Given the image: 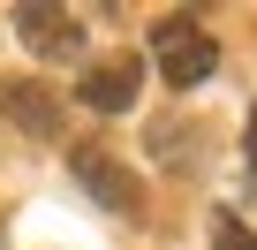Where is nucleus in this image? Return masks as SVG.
I'll return each mask as SVG.
<instances>
[{"label":"nucleus","mask_w":257,"mask_h":250,"mask_svg":"<svg viewBox=\"0 0 257 250\" xmlns=\"http://www.w3.org/2000/svg\"><path fill=\"white\" fill-rule=\"evenodd\" d=\"M242 144H249V167H257V114H249V137H242Z\"/></svg>","instance_id":"7"},{"label":"nucleus","mask_w":257,"mask_h":250,"mask_svg":"<svg viewBox=\"0 0 257 250\" xmlns=\"http://www.w3.org/2000/svg\"><path fill=\"white\" fill-rule=\"evenodd\" d=\"M152 61H159V76H167L174 91H189V84H204V76L219 68V46H212V31H204L197 16H167V23L152 31Z\"/></svg>","instance_id":"1"},{"label":"nucleus","mask_w":257,"mask_h":250,"mask_svg":"<svg viewBox=\"0 0 257 250\" xmlns=\"http://www.w3.org/2000/svg\"><path fill=\"white\" fill-rule=\"evenodd\" d=\"M16 38H23L38 61H83V23L61 16V8H38V0L16 8Z\"/></svg>","instance_id":"2"},{"label":"nucleus","mask_w":257,"mask_h":250,"mask_svg":"<svg viewBox=\"0 0 257 250\" xmlns=\"http://www.w3.org/2000/svg\"><path fill=\"white\" fill-rule=\"evenodd\" d=\"M137 91H144V61L137 53H106V61L83 68V106L91 114H128Z\"/></svg>","instance_id":"3"},{"label":"nucleus","mask_w":257,"mask_h":250,"mask_svg":"<svg viewBox=\"0 0 257 250\" xmlns=\"http://www.w3.org/2000/svg\"><path fill=\"white\" fill-rule=\"evenodd\" d=\"M8 114L23 121L31 137H53V129H61V99H53L46 84H8Z\"/></svg>","instance_id":"5"},{"label":"nucleus","mask_w":257,"mask_h":250,"mask_svg":"<svg viewBox=\"0 0 257 250\" xmlns=\"http://www.w3.org/2000/svg\"><path fill=\"white\" fill-rule=\"evenodd\" d=\"M212 250H257V235H249L234 212H212Z\"/></svg>","instance_id":"6"},{"label":"nucleus","mask_w":257,"mask_h":250,"mask_svg":"<svg viewBox=\"0 0 257 250\" xmlns=\"http://www.w3.org/2000/svg\"><path fill=\"white\" fill-rule=\"evenodd\" d=\"M68 167H76V182L106 205V212H137V175H128L113 152H98V144H76L68 152Z\"/></svg>","instance_id":"4"}]
</instances>
